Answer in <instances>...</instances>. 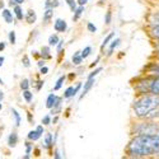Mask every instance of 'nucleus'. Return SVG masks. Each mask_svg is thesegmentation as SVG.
<instances>
[{
	"label": "nucleus",
	"mask_w": 159,
	"mask_h": 159,
	"mask_svg": "<svg viewBox=\"0 0 159 159\" xmlns=\"http://www.w3.org/2000/svg\"><path fill=\"white\" fill-rule=\"evenodd\" d=\"M159 152V135L140 134L132 139L129 145V154L131 157H145Z\"/></svg>",
	"instance_id": "1"
},
{
	"label": "nucleus",
	"mask_w": 159,
	"mask_h": 159,
	"mask_svg": "<svg viewBox=\"0 0 159 159\" xmlns=\"http://www.w3.org/2000/svg\"><path fill=\"white\" fill-rule=\"evenodd\" d=\"M159 107V96L158 94H150L144 96L136 103L134 104V111L136 116L139 117H147L153 110H157Z\"/></svg>",
	"instance_id": "2"
},
{
	"label": "nucleus",
	"mask_w": 159,
	"mask_h": 159,
	"mask_svg": "<svg viewBox=\"0 0 159 159\" xmlns=\"http://www.w3.org/2000/svg\"><path fill=\"white\" fill-rule=\"evenodd\" d=\"M139 134H149V135H159V126L155 124H141L136 127Z\"/></svg>",
	"instance_id": "3"
},
{
	"label": "nucleus",
	"mask_w": 159,
	"mask_h": 159,
	"mask_svg": "<svg viewBox=\"0 0 159 159\" xmlns=\"http://www.w3.org/2000/svg\"><path fill=\"white\" fill-rule=\"evenodd\" d=\"M93 84H94V79H93V78H88V82L84 84V88H83V90H82L80 98H84V97L87 96V93L90 90V88L93 87Z\"/></svg>",
	"instance_id": "4"
},
{
	"label": "nucleus",
	"mask_w": 159,
	"mask_h": 159,
	"mask_svg": "<svg viewBox=\"0 0 159 159\" xmlns=\"http://www.w3.org/2000/svg\"><path fill=\"white\" fill-rule=\"evenodd\" d=\"M54 27H55V31H56V32H65L66 28H68V24H66V22L62 20V19H57V20L55 22Z\"/></svg>",
	"instance_id": "5"
},
{
	"label": "nucleus",
	"mask_w": 159,
	"mask_h": 159,
	"mask_svg": "<svg viewBox=\"0 0 159 159\" xmlns=\"http://www.w3.org/2000/svg\"><path fill=\"white\" fill-rule=\"evenodd\" d=\"M149 90H150V93L159 96V78H155L154 80L149 84Z\"/></svg>",
	"instance_id": "6"
},
{
	"label": "nucleus",
	"mask_w": 159,
	"mask_h": 159,
	"mask_svg": "<svg viewBox=\"0 0 159 159\" xmlns=\"http://www.w3.org/2000/svg\"><path fill=\"white\" fill-rule=\"evenodd\" d=\"M18 143V135H17V132H11V134L9 135L8 138V145L10 148H14L16 145Z\"/></svg>",
	"instance_id": "7"
},
{
	"label": "nucleus",
	"mask_w": 159,
	"mask_h": 159,
	"mask_svg": "<svg viewBox=\"0 0 159 159\" xmlns=\"http://www.w3.org/2000/svg\"><path fill=\"white\" fill-rule=\"evenodd\" d=\"M56 101H57V97H56L55 94H50V96L47 97V101H46V107H47V108H54Z\"/></svg>",
	"instance_id": "8"
},
{
	"label": "nucleus",
	"mask_w": 159,
	"mask_h": 159,
	"mask_svg": "<svg viewBox=\"0 0 159 159\" xmlns=\"http://www.w3.org/2000/svg\"><path fill=\"white\" fill-rule=\"evenodd\" d=\"M2 16H3V18H4V20L7 22V23H13V14H11V11L10 10H8V9H3V11H2Z\"/></svg>",
	"instance_id": "9"
},
{
	"label": "nucleus",
	"mask_w": 159,
	"mask_h": 159,
	"mask_svg": "<svg viewBox=\"0 0 159 159\" xmlns=\"http://www.w3.org/2000/svg\"><path fill=\"white\" fill-rule=\"evenodd\" d=\"M54 17V9L52 8H47V10L43 13V22H50L51 20V18Z\"/></svg>",
	"instance_id": "10"
},
{
	"label": "nucleus",
	"mask_w": 159,
	"mask_h": 159,
	"mask_svg": "<svg viewBox=\"0 0 159 159\" xmlns=\"http://www.w3.org/2000/svg\"><path fill=\"white\" fill-rule=\"evenodd\" d=\"M25 19H27V22H28L30 24L34 23V22H36V19H37L36 13H34L33 10H28V11H27V17H25Z\"/></svg>",
	"instance_id": "11"
},
{
	"label": "nucleus",
	"mask_w": 159,
	"mask_h": 159,
	"mask_svg": "<svg viewBox=\"0 0 159 159\" xmlns=\"http://www.w3.org/2000/svg\"><path fill=\"white\" fill-rule=\"evenodd\" d=\"M41 135L42 134H39L37 130H32V131H30V134H28V139L34 141V140H38L39 138H41Z\"/></svg>",
	"instance_id": "12"
},
{
	"label": "nucleus",
	"mask_w": 159,
	"mask_h": 159,
	"mask_svg": "<svg viewBox=\"0 0 159 159\" xmlns=\"http://www.w3.org/2000/svg\"><path fill=\"white\" fill-rule=\"evenodd\" d=\"M84 11V7L83 5H80L78 9H75V11H74V17H73V19H74V22H76L79 18H80V16H82V13Z\"/></svg>",
	"instance_id": "13"
},
{
	"label": "nucleus",
	"mask_w": 159,
	"mask_h": 159,
	"mask_svg": "<svg viewBox=\"0 0 159 159\" xmlns=\"http://www.w3.org/2000/svg\"><path fill=\"white\" fill-rule=\"evenodd\" d=\"M14 14H16V17H17L18 20H22V19H23V10H22V8L19 7V4L14 7Z\"/></svg>",
	"instance_id": "14"
},
{
	"label": "nucleus",
	"mask_w": 159,
	"mask_h": 159,
	"mask_svg": "<svg viewBox=\"0 0 159 159\" xmlns=\"http://www.w3.org/2000/svg\"><path fill=\"white\" fill-rule=\"evenodd\" d=\"M59 37H57V34H51L50 37H48V46H55V45H57L59 43Z\"/></svg>",
	"instance_id": "15"
},
{
	"label": "nucleus",
	"mask_w": 159,
	"mask_h": 159,
	"mask_svg": "<svg viewBox=\"0 0 159 159\" xmlns=\"http://www.w3.org/2000/svg\"><path fill=\"white\" fill-rule=\"evenodd\" d=\"M52 144H54V143H52V135L47 134L45 136V140H43V148H50Z\"/></svg>",
	"instance_id": "16"
},
{
	"label": "nucleus",
	"mask_w": 159,
	"mask_h": 159,
	"mask_svg": "<svg viewBox=\"0 0 159 159\" xmlns=\"http://www.w3.org/2000/svg\"><path fill=\"white\" fill-rule=\"evenodd\" d=\"M82 61H83V57H82V55H80V52H76V54H74V56H73V62H74L75 65L82 64Z\"/></svg>",
	"instance_id": "17"
},
{
	"label": "nucleus",
	"mask_w": 159,
	"mask_h": 159,
	"mask_svg": "<svg viewBox=\"0 0 159 159\" xmlns=\"http://www.w3.org/2000/svg\"><path fill=\"white\" fill-rule=\"evenodd\" d=\"M45 7L46 8H56V7H59V0H47L45 3Z\"/></svg>",
	"instance_id": "18"
},
{
	"label": "nucleus",
	"mask_w": 159,
	"mask_h": 159,
	"mask_svg": "<svg viewBox=\"0 0 159 159\" xmlns=\"http://www.w3.org/2000/svg\"><path fill=\"white\" fill-rule=\"evenodd\" d=\"M23 97H24V99L27 101L28 103H30V102H32V99H33V94L31 93V92H30L28 89H25V90L23 92Z\"/></svg>",
	"instance_id": "19"
},
{
	"label": "nucleus",
	"mask_w": 159,
	"mask_h": 159,
	"mask_svg": "<svg viewBox=\"0 0 159 159\" xmlns=\"http://www.w3.org/2000/svg\"><path fill=\"white\" fill-rule=\"evenodd\" d=\"M11 113H13V116H14V118H16V126H19L20 125V116H19V113L17 112V110H11Z\"/></svg>",
	"instance_id": "20"
},
{
	"label": "nucleus",
	"mask_w": 159,
	"mask_h": 159,
	"mask_svg": "<svg viewBox=\"0 0 159 159\" xmlns=\"http://www.w3.org/2000/svg\"><path fill=\"white\" fill-rule=\"evenodd\" d=\"M113 36H115V33H110L107 37H106L104 38V41H103V43H102V48H104L106 46H107L108 43H110V41H111V39L113 38Z\"/></svg>",
	"instance_id": "21"
},
{
	"label": "nucleus",
	"mask_w": 159,
	"mask_h": 159,
	"mask_svg": "<svg viewBox=\"0 0 159 159\" xmlns=\"http://www.w3.org/2000/svg\"><path fill=\"white\" fill-rule=\"evenodd\" d=\"M118 45H120V39L117 38V39H115V41H113V42L111 43V46H110V52H108V55H111V54H112V52H113V50H115V48H116V47H117Z\"/></svg>",
	"instance_id": "22"
},
{
	"label": "nucleus",
	"mask_w": 159,
	"mask_h": 159,
	"mask_svg": "<svg viewBox=\"0 0 159 159\" xmlns=\"http://www.w3.org/2000/svg\"><path fill=\"white\" fill-rule=\"evenodd\" d=\"M64 80H65V76H60V78H59V80H57V82H56V84H55V87H54V89H55V90H59V89L61 88V85H62Z\"/></svg>",
	"instance_id": "23"
},
{
	"label": "nucleus",
	"mask_w": 159,
	"mask_h": 159,
	"mask_svg": "<svg viewBox=\"0 0 159 159\" xmlns=\"http://www.w3.org/2000/svg\"><path fill=\"white\" fill-rule=\"evenodd\" d=\"M90 51H92V48H90L89 46H88V47H85V48L82 51V54H80V55H82V57H83V59H87V57L90 55Z\"/></svg>",
	"instance_id": "24"
},
{
	"label": "nucleus",
	"mask_w": 159,
	"mask_h": 159,
	"mask_svg": "<svg viewBox=\"0 0 159 159\" xmlns=\"http://www.w3.org/2000/svg\"><path fill=\"white\" fill-rule=\"evenodd\" d=\"M41 55L43 56V59H50V57H51L48 47H43V48H42V52H41Z\"/></svg>",
	"instance_id": "25"
},
{
	"label": "nucleus",
	"mask_w": 159,
	"mask_h": 159,
	"mask_svg": "<svg viewBox=\"0 0 159 159\" xmlns=\"http://www.w3.org/2000/svg\"><path fill=\"white\" fill-rule=\"evenodd\" d=\"M66 4L70 7V10L71 11H75L76 9V4H75V0H66Z\"/></svg>",
	"instance_id": "26"
},
{
	"label": "nucleus",
	"mask_w": 159,
	"mask_h": 159,
	"mask_svg": "<svg viewBox=\"0 0 159 159\" xmlns=\"http://www.w3.org/2000/svg\"><path fill=\"white\" fill-rule=\"evenodd\" d=\"M73 90H74V88H73V87H69L68 89L65 90L64 97H65V98H70V97H73Z\"/></svg>",
	"instance_id": "27"
},
{
	"label": "nucleus",
	"mask_w": 159,
	"mask_h": 159,
	"mask_svg": "<svg viewBox=\"0 0 159 159\" xmlns=\"http://www.w3.org/2000/svg\"><path fill=\"white\" fill-rule=\"evenodd\" d=\"M9 42H10L11 45L16 43V32H14V31H10V32H9Z\"/></svg>",
	"instance_id": "28"
},
{
	"label": "nucleus",
	"mask_w": 159,
	"mask_h": 159,
	"mask_svg": "<svg viewBox=\"0 0 159 159\" xmlns=\"http://www.w3.org/2000/svg\"><path fill=\"white\" fill-rule=\"evenodd\" d=\"M28 87H30L28 79H23V80L20 82V88H22L23 90H25V89H28Z\"/></svg>",
	"instance_id": "29"
},
{
	"label": "nucleus",
	"mask_w": 159,
	"mask_h": 159,
	"mask_svg": "<svg viewBox=\"0 0 159 159\" xmlns=\"http://www.w3.org/2000/svg\"><path fill=\"white\" fill-rule=\"evenodd\" d=\"M152 34H153V37L159 38V25H155V27L152 28Z\"/></svg>",
	"instance_id": "30"
},
{
	"label": "nucleus",
	"mask_w": 159,
	"mask_h": 159,
	"mask_svg": "<svg viewBox=\"0 0 159 159\" xmlns=\"http://www.w3.org/2000/svg\"><path fill=\"white\" fill-rule=\"evenodd\" d=\"M87 28H88V31L92 32V33H96V32H97V27H96L94 24H92V23H88Z\"/></svg>",
	"instance_id": "31"
},
{
	"label": "nucleus",
	"mask_w": 159,
	"mask_h": 159,
	"mask_svg": "<svg viewBox=\"0 0 159 159\" xmlns=\"http://www.w3.org/2000/svg\"><path fill=\"white\" fill-rule=\"evenodd\" d=\"M22 62H23V65L25 66V68H30V59H28V56H23V59H22Z\"/></svg>",
	"instance_id": "32"
},
{
	"label": "nucleus",
	"mask_w": 159,
	"mask_h": 159,
	"mask_svg": "<svg viewBox=\"0 0 159 159\" xmlns=\"http://www.w3.org/2000/svg\"><path fill=\"white\" fill-rule=\"evenodd\" d=\"M101 71H102V68H98V69H96V70H94L93 73H92V74H89V76H88V78H94V76H96V75H98Z\"/></svg>",
	"instance_id": "33"
},
{
	"label": "nucleus",
	"mask_w": 159,
	"mask_h": 159,
	"mask_svg": "<svg viewBox=\"0 0 159 159\" xmlns=\"http://www.w3.org/2000/svg\"><path fill=\"white\" fill-rule=\"evenodd\" d=\"M104 22H106V24H110L111 23V11H107L106 18H104Z\"/></svg>",
	"instance_id": "34"
},
{
	"label": "nucleus",
	"mask_w": 159,
	"mask_h": 159,
	"mask_svg": "<svg viewBox=\"0 0 159 159\" xmlns=\"http://www.w3.org/2000/svg\"><path fill=\"white\" fill-rule=\"evenodd\" d=\"M50 122H51L50 116H45V117L42 118V124H43V125H50Z\"/></svg>",
	"instance_id": "35"
},
{
	"label": "nucleus",
	"mask_w": 159,
	"mask_h": 159,
	"mask_svg": "<svg viewBox=\"0 0 159 159\" xmlns=\"http://www.w3.org/2000/svg\"><path fill=\"white\" fill-rule=\"evenodd\" d=\"M24 0H10V5L13 4H23Z\"/></svg>",
	"instance_id": "36"
},
{
	"label": "nucleus",
	"mask_w": 159,
	"mask_h": 159,
	"mask_svg": "<svg viewBox=\"0 0 159 159\" xmlns=\"http://www.w3.org/2000/svg\"><path fill=\"white\" fill-rule=\"evenodd\" d=\"M47 71H48L47 66H41V74H47Z\"/></svg>",
	"instance_id": "37"
},
{
	"label": "nucleus",
	"mask_w": 159,
	"mask_h": 159,
	"mask_svg": "<svg viewBox=\"0 0 159 159\" xmlns=\"http://www.w3.org/2000/svg\"><path fill=\"white\" fill-rule=\"evenodd\" d=\"M36 130H37V131L39 132V134H43V127H42V126H38V127H37Z\"/></svg>",
	"instance_id": "38"
},
{
	"label": "nucleus",
	"mask_w": 159,
	"mask_h": 159,
	"mask_svg": "<svg viewBox=\"0 0 159 159\" xmlns=\"http://www.w3.org/2000/svg\"><path fill=\"white\" fill-rule=\"evenodd\" d=\"M62 43H64V41H59V43H57V51H60V50H61Z\"/></svg>",
	"instance_id": "39"
},
{
	"label": "nucleus",
	"mask_w": 159,
	"mask_h": 159,
	"mask_svg": "<svg viewBox=\"0 0 159 159\" xmlns=\"http://www.w3.org/2000/svg\"><path fill=\"white\" fill-rule=\"evenodd\" d=\"M87 3V0H78V4L79 5H84Z\"/></svg>",
	"instance_id": "40"
},
{
	"label": "nucleus",
	"mask_w": 159,
	"mask_h": 159,
	"mask_svg": "<svg viewBox=\"0 0 159 159\" xmlns=\"http://www.w3.org/2000/svg\"><path fill=\"white\" fill-rule=\"evenodd\" d=\"M5 48V42H0V51H3Z\"/></svg>",
	"instance_id": "41"
},
{
	"label": "nucleus",
	"mask_w": 159,
	"mask_h": 159,
	"mask_svg": "<svg viewBox=\"0 0 159 159\" xmlns=\"http://www.w3.org/2000/svg\"><path fill=\"white\" fill-rule=\"evenodd\" d=\"M98 61H99V57H98V59H97V60H96V61H94L93 64H92V65H90V68H94V66H96V65L98 64Z\"/></svg>",
	"instance_id": "42"
},
{
	"label": "nucleus",
	"mask_w": 159,
	"mask_h": 159,
	"mask_svg": "<svg viewBox=\"0 0 159 159\" xmlns=\"http://www.w3.org/2000/svg\"><path fill=\"white\" fill-rule=\"evenodd\" d=\"M42 84H43V82H41V80H39V82H38V85H37V89H38V90H39V89H41Z\"/></svg>",
	"instance_id": "43"
},
{
	"label": "nucleus",
	"mask_w": 159,
	"mask_h": 159,
	"mask_svg": "<svg viewBox=\"0 0 159 159\" xmlns=\"http://www.w3.org/2000/svg\"><path fill=\"white\" fill-rule=\"evenodd\" d=\"M30 153H31V144L27 143V154H30Z\"/></svg>",
	"instance_id": "44"
},
{
	"label": "nucleus",
	"mask_w": 159,
	"mask_h": 159,
	"mask_svg": "<svg viewBox=\"0 0 159 159\" xmlns=\"http://www.w3.org/2000/svg\"><path fill=\"white\" fill-rule=\"evenodd\" d=\"M3 64H4V57L0 56V66H3Z\"/></svg>",
	"instance_id": "45"
},
{
	"label": "nucleus",
	"mask_w": 159,
	"mask_h": 159,
	"mask_svg": "<svg viewBox=\"0 0 159 159\" xmlns=\"http://www.w3.org/2000/svg\"><path fill=\"white\" fill-rule=\"evenodd\" d=\"M3 98H4V94H3V92H2V90H0V102H2V101H3Z\"/></svg>",
	"instance_id": "46"
},
{
	"label": "nucleus",
	"mask_w": 159,
	"mask_h": 159,
	"mask_svg": "<svg viewBox=\"0 0 159 159\" xmlns=\"http://www.w3.org/2000/svg\"><path fill=\"white\" fill-rule=\"evenodd\" d=\"M43 64H45V61H38V66H43Z\"/></svg>",
	"instance_id": "47"
},
{
	"label": "nucleus",
	"mask_w": 159,
	"mask_h": 159,
	"mask_svg": "<svg viewBox=\"0 0 159 159\" xmlns=\"http://www.w3.org/2000/svg\"><path fill=\"white\" fill-rule=\"evenodd\" d=\"M55 158H60V154H59V152H56V153H55Z\"/></svg>",
	"instance_id": "48"
},
{
	"label": "nucleus",
	"mask_w": 159,
	"mask_h": 159,
	"mask_svg": "<svg viewBox=\"0 0 159 159\" xmlns=\"http://www.w3.org/2000/svg\"><path fill=\"white\" fill-rule=\"evenodd\" d=\"M0 84H2V85H3V84H4V82H3V80H2V79H0Z\"/></svg>",
	"instance_id": "49"
},
{
	"label": "nucleus",
	"mask_w": 159,
	"mask_h": 159,
	"mask_svg": "<svg viewBox=\"0 0 159 159\" xmlns=\"http://www.w3.org/2000/svg\"><path fill=\"white\" fill-rule=\"evenodd\" d=\"M0 111H2V103H0Z\"/></svg>",
	"instance_id": "50"
}]
</instances>
